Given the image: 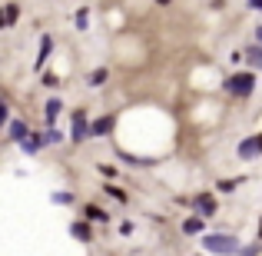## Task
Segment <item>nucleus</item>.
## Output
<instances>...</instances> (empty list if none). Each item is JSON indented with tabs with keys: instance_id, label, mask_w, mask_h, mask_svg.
Wrapping results in <instances>:
<instances>
[{
	"instance_id": "obj_19",
	"label": "nucleus",
	"mask_w": 262,
	"mask_h": 256,
	"mask_svg": "<svg viewBox=\"0 0 262 256\" xmlns=\"http://www.w3.org/2000/svg\"><path fill=\"white\" fill-rule=\"evenodd\" d=\"M43 140H47V143H60V140H63V136H60L57 130H53V123H50V130H47V133H43Z\"/></svg>"
},
{
	"instance_id": "obj_18",
	"label": "nucleus",
	"mask_w": 262,
	"mask_h": 256,
	"mask_svg": "<svg viewBox=\"0 0 262 256\" xmlns=\"http://www.w3.org/2000/svg\"><path fill=\"white\" fill-rule=\"evenodd\" d=\"M86 17H90L86 10H77V20H73V24H77L80 30H86V27H90V20H86Z\"/></svg>"
},
{
	"instance_id": "obj_11",
	"label": "nucleus",
	"mask_w": 262,
	"mask_h": 256,
	"mask_svg": "<svg viewBox=\"0 0 262 256\" xmlns=\"http://www.w3.org/2000/svg\"><path fill=\"white\" fill-rule=\"evenodd\" d=\"M113 130V116H100V120L93 123V136H103V133H110Z\"/></svg>"
},
{
	"instance_id": "obj_14",
	"label": "nucleus",
	"mask_w": 262,
	"mask_h": 256,
	"mask_svg": "<svg viewBox=\"0 0 262 256\" xmlns=\"http://www.w3.org/2000/svg\"><path fill=\"white\" fill-rule=\"evenodd\" d=\"M86 216H90V220H96V223H106L110 213H106V210H100V206H86Z\"/></svg>"
},
{
	"instance_id": "obj_17",
	"label": "nucleus",
	"mask_w": 262,
	"mask_h": 256,
	"mask_svg": "<svg viewBox=\"0 0 262 256\" xmlns=\"http://www.w3.org/2000/svg\"><path fill=\"white\" fill-rule=\"evenodd\" d=\"M53 203H60V206H67V203H73V193H53Z\"/></svg>"
},
{
	"instance_id": "obj_4",
	"label": "nucleus",
	"mask_w": 262,
	"mask_h": 256,
	"mask_svg": "<svg viewBox=\"0 0 262 256\" xmlns=\"http://www.w3.org/2000/svg\"><path fill=\"white\" fill-rule=\"evenodd\" d=\"M192 206H196V213H199V216H212V213L219 210L216 196H209V193H199V196L192 200Z\"/></svg>"
},
{
	"instance_id": "obj_13",
	"label": "nucleus",
	"mask_w": 262,
	"mask_h": 256,
	"mask_svg": "<svg viewBox=\"0 0 262 256\" xmlns=\"http://www.w3.org/2000/svg\"><path fill=\"white\" fill-rule=\"evenodd\" d=\"M246 60H249L256 70H262V47H249V50H246Z\"/></svg>"
},
{
	"instance_id": "obj_3",
	"label": "nucleus",
	"mask_w": 262,
	"mask_h": 256,
	"mask_svg": "<svg viewBox=\"0 0 262 256\" xmlns=\"http://www.w3.org/2000/svg\"><path fill=\"white\" fill-rule=\"evenodd\" d=\"M70 136H73L77 143H83L86 136H93V123L86 120L83 110H77V113H73V130H70Z\"/></svg>"
},
{
	"instance_id": "obj_12",
	"label": "nucleus",
	"mask_w": 262,
	"mask_h": 256,
	"mask_svg": "<svg viewBox=\"0 0 262 256\" xmlns=\"http://www.w3.org/2000/svg\"><path fill=\"white\" fill-rule=\"evenodd\" d=\"M50 50H53V37H43V40H40V57H37V67H43V60L50 57Z\"/></svg>"
},
{
	"instance_id": "obj_1",
	"label": "nucleus",
	"mask_w": 262,
	"mask_h": 256,
	"mask_svg": "<svg viewBox=\"0 0 262 256\" xmlns=\"http://www.w3.org/2000/svg\"><path fill=\"white\" fill-rule=\"evenodd\" d=\"M203 246L209 253H236V250H243V246H239V240L229 237V233H206V237H203Z\"/></svg>"
},
{
	"instance_id": "obj_22",
	"label": "nucleus",
	"mask_w": 262,
	"mask_h": 256,
	"mask_svg": "<svg viewBox=\"0 0 262 256\" xmlns=\"http://www.w3.org/2000/svg\"><path fill=\"white\" fill-rule=\"evenodd\" d=\"M249 4H252V7H256V10H262V0H249Z\"/></svg>"
},
{
	"instance_id": "obj_9",
	"label": "nucleus",
	"mask_w": 262,
	"mask_h": 256,
	"mask_svg": "<svg viewBox=\"0 0 262 256\" xmlns=\"http://www.w3.org/2000/svg\"><path fill=\"white\" fill-rule=\"evenodd\" d=\"M40 143H47V140H43V136H37V133H30L27 140H20V147H24V153H37Z\"/></svg>"
},
{
	"instance_id": "obj_23",
	"label": "nucleus",
	"mask_w": 262,
	"mask_h": 256,
	"mask_svg": "<svg viewBox=\"0 0 262 256\" xmlns=\"http://www.w3.org/2000/svg\"><path fill=\"white\" fill-rule=\"evenodd\" d=\"M256 40H259V44H262V27H259V30H256Z\"/></svg>"
},
{
	"instance_id": "obj_2",
	"label": "nucleus",
	"mask_w": 262,
	"mask_h": 256,
	"mask_svg": "<svg viewBox=\"0 0 262 256\" xmlns=\"http://www.w3.org/2000/svg\"><path fill=\"white\" fill-rule=\"evenodd\" d=\"M229 93H236V96H249L252 90H256V77L252 73H236V77H229Z\"/></svg>"
},
{
	"instance_id": "obj_24",
	"label": "nucleus",
	"mask_w": 262,
	"mask_h": 256,
	"mask_svg": "<svg viewBox=\"0 0 262 256\" xmlns=\"http://www.w3.org/2000/svg\"><path fill=\"white\" fill-rule=\"evenodd\" d=\"M156 4H169V0H156Z\"/></svg>"
},
{
	"instance_id": "obj_5",
	"label": "nucleus",
	"mask_w": 262,
	"mask_h": 256,
	"mask_svg": "<svg viewBox=\"0 0 262 256\" xmlns=\"http://www.w3.org/2000/svg\"><path fill=\"white\" fill-rule=\"evenodd\" d=\"M259 153H262V136H249V140L239 143V156L243 160H256Z\"/></svg>"
},
{
	"instance_id": "obj_20",
	"label": "nucleus",
	"mask_w": 262,
	"mask_h": 256,
	"mask_svg": "<svg viewBox=\"0 0 262 256\" xmlns=\"http://www.w3.org/2000/svg\"><path fill=\"white\" fill-rule=\"evenodd\" d=\"M219 190H223V193H232V190H236V180H223V183H219Z\"/></svg>"
},
{
	"instance_id": "obj_7",
	"label": "nucleus",
	"mask_w": 262,
	"mask_h": 256,
	"mask_svg": "<svg viewBox=\"0 0 262 256\" xmlns=\"http://www.w3.org/2000/svg\"><path fill=\"white\" fill-rule=\"evenodd\" d=\"M60 110H63V100H57V96H53V100H47V123H57V116H60Z\"/></svg>"
},
{
	"instance_id": "obj_15",
	"label": "nucleus",
	"mask_w": 262,
	"mask_h": 256,
	"mask_svg": "<svg viewBox=\"0 0 262 256\" xmlns=\"http://www.w3.org/2000/svg\"><path fill=\"white\" fill-rule=\"evenodd\" d=\"M17 4H7V10H4V27H13V24H17Z\"/></svg>"
},
{
	"instance_id": "obj_8",
	"label": "nucleus",
	"mask_w": 262,
	"mask_h": 256,
	"mask_svg": "<svg viewBox=\"0 0 262 256\" xmlns=\"http://www.w3.org/2000/svg\"><path fill=\"white\" fill-rule=\"evenodd\" d=\"M70 233L80 243H90V237H93V233H90V223H70Z\"/></svg>"
},
{
	"instance_id": "obj_16",
	"label": "nucleus",
	"mask_w": 262,
	"mask_h": 256,
	"mask_svg": "<svg viewBox=\"0 0 262 256\" xmlns=\"http://www.w3.org/2000/svg\"><path fill=\"white\" fill-rule=\"evenodd\" d=\"M90 84H93V87L106 84V67H100V70H93V77H90Z\"/></svg>"
},
{
	"instance_id": "obj_25",
	"label": "nucleus",
	"mask_w": 262,
	"mask_h": 256,
	"mask_svg": "<svg viewBox=\"0 0 262 256\" xmlns=\"http://www.w3.org/2000/svg\"><path fill=\"white\" fill-rule=\"evenodd\" d=\"M259 237H262V223H259Z\"/></svg>"
},
{
	"instance_id": "obj_21",
	"label": "nucleus",
	"mask_w": 262,
	"mask_h": 256,
	"mask_svg": "<svg viewBox=\"0 0 262 256\" xmlns=\"http://www.w3.org/2000/svg\"><path fill=\"white\" fill-rule=\"evenodd\" d=\"M100 173H103V176H116V170L106 167V163H100Z\"/></svg>"
},
{
	"instance_id": "obj_6",
	"label": "nucleus",
	"mask_w": 262,
	"mask_h": 256,
	"mask_svg": "<svg viewBox=\"0 0 262 256\" xmlns=\"http://www.w3.org/2000/svg\"><path fill=\"white\" fill-rule=\"evenodd\" d=\"M7 133H10V140H27V136H30V127H27V123H20V120H10V130H7Z\"/></svg>"
},
{
	"instance_id": "obj_10",
	"label": "nucleus",
	"mask_w": 262,
	"mask_h": 256,
	"mask_svg": "<svg viewBox=\"0 0 262 256\" xmlns=\"http://www.w3.org/2000/svg\"><path fill=\"white\" fill-rule=\"evenodd\" d=\"M183 233L186 237H196V233H203V216H189L183 223Z\"/></svg>"
}]
</instances>
